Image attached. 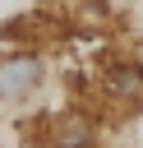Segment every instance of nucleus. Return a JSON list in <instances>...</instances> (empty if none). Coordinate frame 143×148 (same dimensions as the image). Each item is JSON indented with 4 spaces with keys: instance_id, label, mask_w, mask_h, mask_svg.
I'll use <instances>...</instances> for the list:
<instances>
[{
    "instance_id": "obj_1",
    "label": "nucleus",
    "mask_w": 143,
    "mask_h": 148,
    "mask_svg": "<svg viewBox=\"0 0 143 148\" xmlns=\"http://www.w3.org/2000/svg\"><path fill=\"white\" fill-rule=\"evenodd\" d=\"M51 65L46 51H28V46H0V106L18 111L28 102H37V92L46 88Z\"/></svg>"
},
{
    "instance_id": "obj_2",
    "label": "nucleus",
    "mask_w": 143,
    "mask_h": 148,
    "mask_svg": "<svg viewBox=\"0 0 143 148\" xmlns=\"http://www.w3.org/2000/svg\"><path fill=\"white\" fill-rule=\"evenodd\" d=\"M0 42L5 46H28V51L69 46V18L46 9V5H28V9L0 18Z\"/></svg>"
},
{
    "instance_id": "obj_3",
    "label": "nucleus",
    "mask_w": 143,
    "mask_h": 148,
    "mask_svg": "<svg viewBox=\"0 0 143 148\" xmlns=\"http://www.w3.org/2000/svg\"><path fill=\"white\" fill-rule=\"evenodd\" d=\"M46 148H101V120L78 106V102H65L60 111H51V139Z\"/></svg>"
},
{
    "instance_id": "obj_4",
    "label": "nucleus",
    "mask_w": 143,
    "mask_h": 148,
    "mask_svg": "<svg viewBox=\"0 0 143 148\" xmlns=\"http://www.w3.org/2000/svg\"><path fill=\"white\" fill-rule=\"evenodd\" d=\"M14 134H18V148H46V139H51V111H46V106L18 111Z\"/></svg>"
},
{
    "instance_id": "obj_5",
    "label": "nucleus",
    "mask_w": 143,
    "mask_h": 148,
    "mask_svg": "<svg viewBox=\"0 0 143 148\" xmlns=\"http://www.w3.org/2000/svg\"><path fill=\"white\" fill-rule=\"evenodd\" d=\"M28 5H37V0H28Z\"/></svg>"
}]
</instances>
